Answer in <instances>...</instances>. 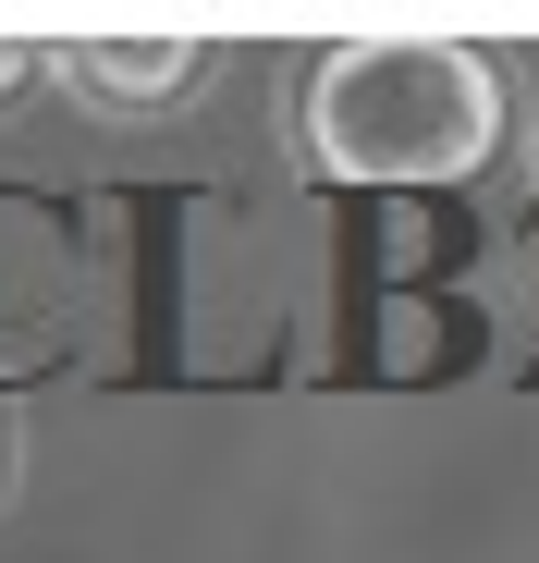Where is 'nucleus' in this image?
Instances as JSON below:
<instances>
[{
  "instance_id": "1",
  "label": "nucleus",
  "mask_w": 539,
  "mask_h": 563,
  "mask_svg": "<svg viewBox=\"0 0 539 563\" xmlns=\"http://www.w3.org/2000/svg\"><path fill=\"white\" fill-rule=\"evenodd\" d=\"M503 147V74L466 37H343L295 74V159L319 184H466Z\"/></svg>"
},
{
  "instance_id": "2",
  "label": "nucleus",
  "mask_w": 539,
  "mask_h": 563,
  "mask_svg": "<svg viewBox=\"0 0 539 563\" xmlns=\"http://www.w3.org/2000/svg\"><path fill=\"white\" fill-rule=\"evenodd\" d=\"M209 37L185 25H160V37H62L50 74H62V99L74 111H99V123H160V111H185L197 86H209Z\"/></svg>"
},
{
  "instance_id": "3",
  "label": "nucleus",
  "mask_w": 539,
  "mask_h": 563,
  "mask_svg": "<svg viewBox=\"0 0 539 563\" xmlns=\"http://www.w3.org/2000/svg\"><path fill=\"white\" fill-rule=\"evenodd\" d=\"M25 74H50V49H25V37H0V99H13Z\"/></svg>"
},
{
  "instance_id": "4",
  "label": "nucleus",
  "mask_w": 539,
  "mask_h": 563,
  "mask_svg": "<svg viewBox=\"0 0 539 563\" xmlns=\"http://www.w3.org/2000/svg\"><path fill=\"white\" fill-rule=\"evenodd\" d=\"M13 478H25V441H13V417H0V503H13Z\"/></svg>"
}]
</instances>
